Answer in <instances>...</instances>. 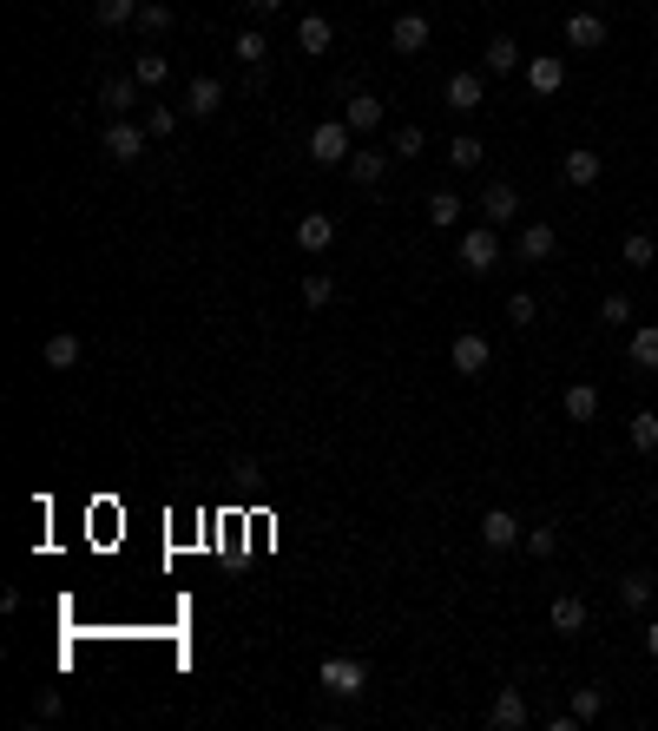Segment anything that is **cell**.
I'll return each mask as SVG.
<instances>
[{
	"label": "cell",
	"instance_id": "cell-37",
	"mask_svg": "<svg viewBox=\"0 0 658 731\" xmlns=\"http://www.w3.org/2000/svg\"><path fill=\"white\" fill-rule=\"evenodd\" d=\"M599 323H606V330H626L632 323V297H606L599 303Z\"/></svg>",
	"mask_w": 658,
	"mask_h": 731
},
{
	"label": "cell",
	"instance_id": "cell-12",
	"mask_svg": "<svg viewBox=\"0 0 658 731\" xmlns=\"http://www.w3.org/2000/svg\"><path fill=\"white\" fill-rule=\"evenodd\" d=\"M547 620H553V633H586V620H593V613H586V600L580 593H553V606H547Z\"/></svg>",
	"mask_w": 658,
	"mask_h": 731
},
{
	"label": "cell",
	"instance_id": "cell-8",
	"mask_svg": "<svg viewBox=\"0 0 658 731\" xmlns=\"http://www.w3.org/2000/svg\"><path fill=\"white\" fill-rule=\"evenodd\" d=\"M329 244H336V218H329V211H303V218H297V251L303 257H323Z\"/></svg>",
	"mask_w": 658,
	"mask_h": 731
},
{
	"label": "cell",
	"instance_id": "cell-20",
	"mask_svg": "<svg viewBox=\"0 0 658 731\" xmlns=\"http://www.w3.org/2000/svg\"><path fill=\"white\" fill-rule=\"evenodd\" d=\"M79 356H86V343H79L73 330H60V336H47L40 363H47V369H79Z\"/></svg>",
	"mask_w": 658,
	"mask_h": 731
},
{
	"label": "cell",
	"instance_id": "cell-11",
	"mask_svg": "<svg viewBox=\"0 0 658 731\" xmlns=\"http://www.w3.org/2000/svg\"><path fill=\"white\" fill-rule=\"evenodd\" d=\"M487 725H494V731H520V725H527V692H520V685H501V692H494Z\"/></svg>",
	"mask_w": 658,
	"mask_h": 731
},
{
	"label": "cell",
	"instance_id": "cell-40",
	"mask_svg": "<svg viewBox=\"0 0 658 731\" xmlns=\"http://www.w3.org/2000/svg\"><path fill=\"white\" fill-rule=\"evenodd\" d=\"M507 317H514V330H527V323L540 317V303H533L527 290H514V297H507Z\"/></svg>",
	"mask_w": 658,
	"mask_h": 731
},
{
	"label": "cell",
	"instance_id": "cell-6",
	"mask_svg": "<svg viewBox=\"0 0 658 731\" xmlns=\"http://www.w3.org/2000/svg\"><path fill=\"white\" fill-rule=\"evenodd\" d=\"M514 541H527V527H520L507 508H487L481 514V547H487V554H507Z\"/></svg>",
	"mask_w": 658,
	"mask_h": 731
},
{
	"label": "cell",
	"instance_id": "cell-9",
	"mask_svg": "<svg viewBox=\"0 0 658 731\" xmlns=\"http://www.w3.org/2000/svg\"><path fill=\"white\" fill-rule=\"evenodd\" d=\"M566 47H573V53H599V47H606V20H599L593 7L566 14Z\"/></svg>",
	"mask_w": 658,
	"mask_h": 731
},
{
	"label": "cell",
	"instance_id": "cell-19",
	"mask_svg": "<svg viewBox=\"0 0 658 731\" xmlns=\"http://www.w3.org/2000/svg\"><path fill=\"white\" fill-rule=\"evenodd\" d=\"M560 178H566V185H599V152H586V145H573V152H566V159H560Z\"/></svg>",
	"mask_w": 658,
	"mask_h": 731
},
{
	"label": "cell",
	"instance_id": "cell-24",
	"mask_svg": "<svg viewBox=\"0 0 658 731\" xmlns=\"http://www.w3.org/2000/svg\"><path fill=\"white\" fill-rule=\"evenodd\" d=\"M514 66H520V47L507 40V33H501V40H487V53H481V73H494V80H501V73H514Z\"/></svg>",
	"mask_w": 658,
	"mask_h": 731
},
{
	"label": "cell",
	"instance_id": "cell-2",
	"mask_svg": "<svg viewBox=\"0 0 658 731\" xmlns=\"http://www.w3.org/2000/svg\"><path fill=\"white\" fill-rule=\"evenodd\" d=\"M501 264V238H494V224H474V231H461V271L487 277Z\"/></svg>",
	"mask_w": 658,
	"mask_h": 731
},
{
	"label": "cell",
	"instance_id": "cell-10",
	"mask_svg": "<svg viewBox=\"0 0 658 731\" xmlns=\"http://www.w3.org/2000/svg\"><path fill=\"white\" fill-rule=\"evenodd\" d=\"M514 211H520V191L507 185V178H494V185L481 191V218L494 224V231H501V224H514Z\"/></svg>",
	"mask_w": 658,
	"mask_h": 731
},
{
	"label": "cell",
	"instance_id": "cell-13",
	"mask_svg": "<svg viewBox=\"0 0 658 731\" xmlns=\"http://www.w3.org/2000/svg\"><path fill=\"white\" fill-rule=\"evenodd\" d=\"M389 40H395V53H422L428 40H435V27H428V14H395Z\"/></svg>",
	"mask_w": 658,
	"mask_h": 731
},
{
	"label": "cell",
	"instance_id": "cell-39",
	"mask_svg": "<svg viewBox=\"0 0 658 731\" xmlns=\"http://www.w3.org/2000/svg\"><path fill=\"white\" fill-rule=\"evenodd\" d=\"M329 297H336V284H329L323 271H310V277H303V303H310V310H323Z\"/></svg>",
	"mask_w": 658,
	"mask_h": 731
},
{
	"label": "cell",
	"instance_id": "cell-33",
	"mask_svg": "<svg viewBox=\"0 0 658 731\" xmlns=\"http://www.w3.org/2000/svg\"><path fill=\"white\" fill-rule=\"evenodd\" d=\"M632 448H639V455H652V448H658V415L652 409L632 415Z\"/></svg>",
	"mask_w": 658,
	"mask_h": 731
},
{
	"label": "cell",
	"instance_id": "cell-1",
	"mask_svg": "<svg viewBox=\"0 0 658 731\" xmlns=\"http://www.w3.org/2000/svg\"><path fill=\"white\" fill-rule=\"evenodd\" d=\"M316 679H323L329 699H362V692H369V666H362V659H323Z\"/></svg>",
	"mask_w": 658,
	"mask_h": 731
},
{
	"label": "cell",
	"instance_id": "cell-29",
	"mask_svg": "<svg viewBox=\"0 0 658 731\" xmlns=\"http://www.w3.org/2000/svg\"><path fill=\"white\" fill-rule=\"evenodd\" d=\"M93 20L99 27H126V20H139V0H93Z\"/></svg>",
	"mask_w": 658,
	"mask_h": 731
},
{
	"label": "cell",
	"instance_id": "cell-16",
	"mask_svg": "<svg viewBox=\"0 0 658 731\" xmlns=\"http://www.w3.org/2000/svg\"><path fill=\"white\" fill-rule=\"evenodd\" d=\"M218 106H224V80L198 73V80H191V93H185V112H191V119H211Z\"/></svg>",
	"mask_w": 658,
	"mask_h": 731
},
{
	"label": "cell",
	"instance_id": "cell-43",
	"mask_svg": "<svg viewBox=\"0 0 658 731\" xmlns=\"http://www.w3.org/2000/svg\"><path fill=\"white\" fill-rule=\"evenodd\" d=\"M277 7H283V0H251V14H277Z\"/></svg>",
	"mask_w": 658,
	"mask_h": 731
},
{
	"label": "cell",
	"instance_id": "cell-5",
	"mask_svg": "<svg viewBox=\"0 0 658 731\" xmlns=\"http://www.w3.org/2000/svg\"><path fill=\"white\" fill-rule=\"evenodd\" d=\"M448 363L461 369V376H487V363H494V350H487L481 330H461L455 343H448Z\"/></svg>",
	"mask_w": 658,
	"mask_h": 731
},
{
	"label": "cell",
	"instance_id": "cell-38",
	"mask_svg": "<svg viewBox=\"0 0 658 731\" xmlns=\"http://www.w3.org/2000/svg\"><path fill=\"white\" fill-rule=\"evenodd\" d=\"M139 27H145V33H172V7H158V0H139Z\"/></svg>",
	"mask_w": 658,
	"mask_h": 731
},
{
	"label": "cell",
	"instance_id": "cell-18",
	"mask_svg": "<svg viewBox=\"0 0 658 731\" xmlns=\"http://www.w3.org/2000/svg\"><path fill=\"white\" fill-rule=\"evenodd\" d=\"M527 86H533V93H560V86H566V60H560V53L527 60Z\"/></svg>",
	"mask_w": 658,
	"mask_h": 731
},
{
	"label": "cell",
	"instance_id": "cell-21",
	"mask_svg": "<svg viewBox=\"0 0 658 731\" xmlns=\"http://www.w3.org/2000/svg\"><path fill=\"white\" fill-rule=\"evenodd\" d=\"M297 47L303 53H329V47H336V27H329L323 14H303L297 20Z\"/></svg>",
	"mask_w": 658,
	"mask_h": 731
},
{
	"label": "cell",
	"instance_id": "cell-27",
	"mask_svg": "<svg viewBox=\"0 0 658 731\" xmlns=\"http://www.w3.org/2000/svg\"><path fill=\"white\" fill-rule=\"evenodd\" d=\"M237 60H244V66H251V73H257V66H264L270 60V40H264V33H257V27H244V33H237Z\"/></svg>",
	"mask_w": 658,
	"mask_h": 731
},
{
	"label": "cell",
	"instance_id": "cell-36",
	"mask_svg": "<svg viewBox=\"0 0 658 731\" xmlns=\"http://www.w3.org/2000/svg\"><path fill=\"white\" fill-rule=\"evenodd\" d=\"M422 126H395V139H389V152H395V159H415V152H422Z\"/></svg>",
	"mask_w": 658,
	"mask_h": 731
},
{
	"label": "cell",
	"instance_id": "cell-28",
	"mask_svg": "<svg viewBox=\"0 0 658 731\" xmlns=\"http://www.w3.org/2000/svg\"><path fill=\"white\" fill-rule=\"evenodd\" d=\"M487 159V145L474 139V132H455V145H448V165H461V172H474V165Z\"/></svg>",
	"mask_w": 658,
	"mask_h": 731
},
{
	"label": "cell",
	"instance_id": "cell-26",
	"mask_svg": "<svg viewBox=\"0 0 658 731\" xmlns=\"http://www.w3.org/2000/svg\"><path fill=\"white\" fill-rule=\"evenodd\" d=\"M619 606L645 613V606H652V573H626V580H619Z\"/></svg>",
	"mask_w": 658,
	"mask_h": 731
},
{
	"label": "cell",
	"instance_id": "cell-31",
	"mask_svg": "<svg viewBox=\"0 0 658 731\" xmlns=\"http://www.w3.org/2000/svg\"><path fill=\"white\" fill-rule=\"evenodd\" d=\"M619 251H626V264H632V271H652V264H658V244L645 238V231H632V238L619 244Z\"/></svg>",
	"mask_w": 658,
	"mask_h": 731
},
{
	"label": "cell",
	"instance_id": "cell-17",
	"mask_svg": "<svg viewBox=\"0 0 658 731\" xmlns=\"http://www.w3.org/2000/svg\"><path fill=\"white\" fill-rule=\"evenodd\" d=\"M520 257H527V264H547L553 251H560V231H553V224H527V231H520V244H514Z\"/></svg>",
	"mask_w": 658,
	"mask_h": 731
},
{
	"label": "cell",
	"instance_id": "cell-14",
	"mask_svg": "<svg viewBox=\"0 0 658 731\" xmlns=\"http://www.w3.org/2000/svg\"><path fill=\"white\" fill-rule=\"evenodd\" d=\"M389 159H395V152L356 145V152H349V178H356V185H382V178H389Z\"/></svg>",
	"mask_w": 658,
	"mask_h": 731
},
{
	"label": "cell",
	"instance_id": "cell-15",
	"mask_svg": "<svg viewBox=\"0 0 658 731\" xmlns=\"http://www.w3.org/2000/svg\"><path fill=\"white\" fill-rule=\"evenodd\" d=\"M139 93H145V86L132 80V73H119V80H106V86H99V106H106L112 119H126V112L139 106Z\"/></svg>",
	"mask_w": 658,
	"mask_h": 731
},
{
	"label": "cell",
	"instance_id": "cell-42",
	"mask_svg": "<svg viewBox=\"0 0 658 731\" xmlns=\"http://www.w3.org/2000/svg\"><path fill=\"white\" fill-rule=\"evenodd\" d=\"M645 652H652V659H658V620L645 626Z\"/></svg>",
	"mask_w": 658,
	"mask_h": 731
},
{
	"label": "cell",
	"instance_id": "cell-23",
	"mask_svg": "<svg viewBox=\"0 0 658 731\" xmlns=\"http://www.w3.org/2000/svg\"><path fill=\"white\" fill-rule=\"evenodd\" d=\"M343 126H349V132H376V126H382V99L356 93V99L343 106Z\"/></svg>",
	"mask_w": 658,
	"mask_h": 731
},
{
	"label": "cell",
	"instance_id": "cell-4",
	"mask_svg": "<svg viewBox=\"0 0 658 731\" xmlns=\"http://www.w3.org/2000/svg\"><path fill=\"white\" fill-rule=\"evenodd\" d=\"M349 152H356V139H349L343 119H323V126L310 132V159L316 165H349Z\"/></svg>",
	"mask_w": 658,
	"mask_h": 731
},
{
	"label": "cell",
	"instance_id": "cell-25",
	"mask_svg": "<svg viewBox=\"0 0 658 731\" xmlns=\"http://www.w3.org/2000/svg\"><path fill=\"white\" fill-rule=\"evenodd\" d=\"M428 224H435V231H455L461 224V198L455 191H435V198H428Z\"/></svg>",
	"mask_w": 658,
	"mask_h": 731
},
{
	"label": "cell",
	"instance_id": "cell-30",
	"mask_svg": "<svg viewBox=\"0 0 658 731\" xmlns=\"http://www.w3.org/2000/svg\"><path fill=\"white\" fill-rule=\"evenodd\" d=\"M165 73H172V66H165V53H139V60H132V80H139L145 93H152V86H165Z\"/></svg>",
	"mask_w": 658,
	"mask_h": 731
},
{
	"label": "cell",
	"instance_id": "cell-34",
	"mask_svg": "<svg viewBox=\"0 0 658 731\" xmlns=\"http://www.w3.org/2000/svg\"><path fill=\"white\" fill-rule=\"evenodd\" d=\"M599 712H606V692H599V685H580V692H573V718L586 725V718H599Z\"/></svg>",
	"mask_w": 658,
	"mask_h": 731
},
{
	"label": "cell",
	"instance_id": "cell-7",
	"mask_svg": "<svg viewBox=\"0 0 658 731\" xmlns=\"http://www.w3.org/2000/svg\"><path fill=\"white\" fill-rule=\"evenodd\" d=\"M448 106L455 112H481V99H487V73H474V66H461V73H448Z\"/></svg>",
	"mask_w": 658,
	"mask_h": 731
},
{
	"label": "cell",
	"instance_id": "cell-22",
	"mask_svg": "<svg viewBox=\"0 0 658 731\" xmlns=\"http://www.w3.org/2000/svg\"><path fill=\"white\" fill-rule=\"evenodd\" d=\"M566 422H593V415H599V389H593V382H566Z\"/></svg>",
	"mask_w": 658,
	"mask_h": 731
},
{
	"label": "cell",
	"instance_id": "cell-41",
	"mask_svg": "<svg viewBox=\"0 0 658 731\" xmlns=\"http://www.w3.org/2000/svg\"><path fill=\"white\" fill-rule=\"evenodd\" d=\"M553 547H560V534H553L547 521H540V527H527V554H540V560H547Z\"/></svg>",
	"mask_w": 658,
	"mask_h": 731
},
{
	"label": "cell",
	"instance_id": "cell-3",
	"mask_svg": "<svg viewBox=\"0 0 658 731\" xmlns=\"http://www.w3.org/2000/svg\"><path fill=\"white\" fill-rule=\"evenodd\" d=\"M145 139H152L145 126H132V119H112L106 139H99V152H106L112 165H132V159H145Z\"/></svg>",
	"mask_w": 658,
	"mask_h": 731
},
{
	"label": "cell",
	"instance_id": "cell-32",
	"mask_svg": "<svg viewBox=\"0 0 658 731\" xmlns=\"http://www.w3.org/2000/svg\"><path fill=\"white\" fill-rule=\"evenodd\" d=\"M632 363H639V369H658V323L632 330Z\"/></svg>",
	"mask_w": 658,
	"mask_h": 731
},
{
	"label": "cell",
	"instance_id": "cell-35",
	"mask_svg": "<svg viewBox=\"0 0 658 731\" xmlns=\"http://www.w3.org/2000/svg\"><path fill=\"white\" fill-rule=\"evenodd\" d=\"M145 132H152V139H172V132H178V112L172 106H145Z\"/></svg>",
	"mask_w": 658,
	"mask_h": 731
}]
</instances>
